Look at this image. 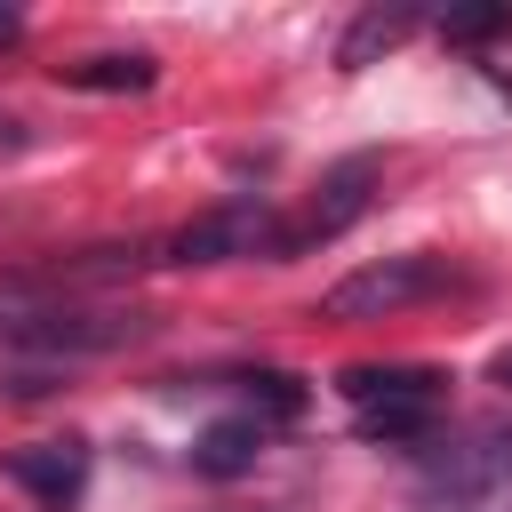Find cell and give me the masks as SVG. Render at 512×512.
Instances as JSON below:
<instances>
[{
    "label": "cell",
    "mask_w": 512,
    "mask_h": 512,
    "mask_svg": "<svg viewBox=\"0 0 512 512\" xmlns=\"http://www.w3.org/2000/svg\"><path fill=\"white\" fill-rule=\"evenodd\" d=\"M56 80L88 88V96H136V88L160 80V64L152 56H80V64H56Z\"/></svg>",
    "instance_id": "10"
},
{
    "label": "cell",
    "mask_w": 512,
    "mask_h": 512,
    "mask_svg": "<svg viewBox=\"0 0 512 512\" xmlns=\"http://www.w3.org/2000/svg\"><path fill=\"white\" fill-rule=\"evenodd\" d=\"M256 456H264V416H216L192 440V472L200 480H240V472H256Z\"/></svg>",
    "instance_id": "8"
},
{
    "label": "cell",
    "mask_w": 512,
    "mask_h": 512,
    "mask_svg": "<svg viewBox=\"0 0 512 512\" xmlns=\"http://www.w3.org/2000/svg\"><path fill=\"white\" fill-rule=\"evenodd\" d=\"M0 472L40 504H72L88 488V440L80 432H48V440H24V448H0Z\"/></svg>",
    "instance_id": "6"
},
{
    "label": "cell",
    "mask_w": 512,
    "mask_h": 512,
    "mask_svg": "<svg viewBox=\"0 0 512 512\" xmlns=\"http://www.w3.org/2000/svg\"><path fill=\"white\" fill-rule=\"evenodd\" d=\"M448 288H464V272H456L448 256H384V264L344 272V280L320 296V312H328V320H392V312L432 304V296H448Z\"/></svg>",
    "instance_id": "3"
},
{
    "label": "cell",
    "mask_w": 512,
    "mask_h": 512,
    "mask_svg": "<svg viewBox=\"0 0 512 512\" xmlns=\"http://www.w3.org/2000/svg\"><path fill=\"white\" fill-rule=\"evenodd\" d=\"M440 40H456V48L512 40V8H448V16H440Z\"/></svg>",
    "instance_id": "12"
},
{
    "label": "cell",
    "mask_w": 512,
    "mask_h": 512,
    "mask_svg": "<svg viewBox=\"0 0 512 512\" xmlns=\"http://www.w3.org/2000/svg\"><path fill=\"white\" fill-rule=\"evenodd\" d=\"M496 480H512V424L504 416L472 424L456 448H432V464H424V496H440V504H480Z\"/></svg>",
    "instance_id": "5"
},
{
    "label": "cell",
    "mask_w": 512,
    "mask_h": 512,
    "mask_svg": "<svg viewBox=\"0 0 512 512\" xmlns=\"http://www.w3.org/2000/svg\"><path fill=\"white\" fill-rule=\"evenodd\" d=\"M0 152H24V120H8V112H0Z\"/></svg>",
    "instance_id": "13"
},
{
    "label": "cell",
    "mask_w": 512,
    "mask_h": 512,
    "mask_svg": "<svg viewBox=\"0 0 512 512\" xmlns=\"http://www.w3.org/2000/svg\"><path fill=\"white\" fill-rule=\"evenodd\" d=\"M336 392L352 400V432L360 440H392V448H424L440 408H448V376L392 360V368H344Z\"/></svg>",
    "instance_id": "1"
},
{
    "label": "cell",
    "mask_w": 512,
    "mask_h": 512,
    "mask_svg": "<svg viewBox=\"0 0 512 512\" xmlns=\"http://www.w3.org/2000/svg\"><path fill=\"white\" fill-rule=\"evenodd\" d=\"M144 336H152V312H24V320H8V344L40 352V360H88V352H120Z\"/></svg>",
    "instance_id": "4"
},
{
    "label": "cell",
    "mask_w": 512,
    "mask_h": 512,
    "mask_svg": "<svg viewBox=\"0 0 512 512\" xmlns=\"http://www.w3.org/2000/svg\"><path fill=\"white\" fill-rule=\"evenodd\" d=\"M240 392H248V416H256V408H264V416H296V408H304V384H296L288 368H248Z\"/></svg>",
    "instance_id": "11"
},
{
    "label": "cell",
    "mask_w": 512,
    "mask_h": 512,
    "mask_svg": "<svg viewBox=\"0 0 512 512\" xmlns=\"http://www.w3.org/2000/svg\"><path fill=\"white\" fill-rule=\"evenodd\" d=\"M408 32H416V8H360V16H352V32L336 40V64H344V72H360V64H376L384 48H400Z\"/></svg>",
    "instance_id": "9"
},
{
    "label": "cell",
    "mask_w": 512,
    "mask_h": 512,
    "mask_svg": "<svg viewBox=\"0 0 512 512\" xmlns=\"http://www.w3.org/2000/svg\"><path fill=\"white\" fill-rule=\"evenodd\" d=\"M488 384H504V392H512V352H496V360H488Z\"/></svg>",
    "instance_id": "15"
},
{
    "label": "cell",
    "mask_w": 512,
    "mask_h": 512,
    "mask_svg": "<svg viewBox=\"0 0 512 512\" xmlns=\"http://www.w3.org/2000/svg\"><path fill=\"white\" fill-rule=\"evenodd\" d=\"M368 184H376V160H344V168H328L320 200L288 224V256H296V248H312V240H336V232L368 208Z\"/></svg>",
    "instance_id": "7"
},
{
    "label": "cell",
    "mask_w": 512,
    "mask_h": 512,
    "mask_svg": "<svg viewBox=\"0 0 512 512\" xmlns=\"http://www.w3.org/2000/svg\"><path fill=\"white\" fill-rule=\"evenodd\" d=\"M256 256H264V264L288 256V216H280L272 200H256V192L200 208L192 224H176V232L152 248V264H256Z\"/></svg>",
    "instance_id": "2"
},
{
    "label": "cell",
    "mask_w": 512,
    "mask_h": 512,
    "mask_svg": "<svg viewBox=\"0 0 512 512\" xmlns=\"http://www.w3.org/2000/svg\"><path fill=\"white\" fill-rule=\"evenodd\" d=\"M16 40H24V16H16V8H0V48H16Z\"/></svg>",
    "instance_id": "14"
}]
</instances>
